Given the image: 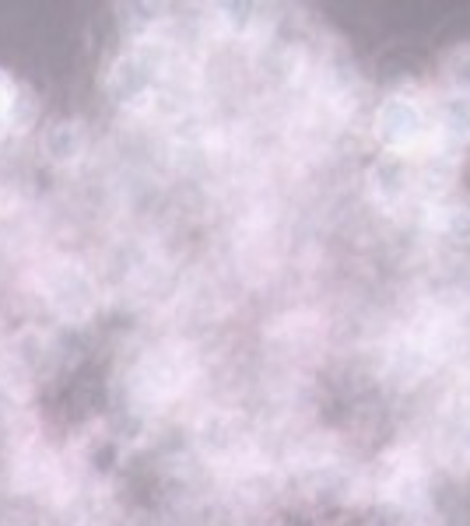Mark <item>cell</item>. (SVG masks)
Segmentation results:
<instances>
[{
	"label": "cell",
	"mask_w": 470,
	"mask_h": 526,
	"mask_svg": "<svg viewBox=\"0 0 470 526\" xmlns=\"http://www.w3.org/2000/svg\"><path fill=\"white\" fill-rule=\"evenodd\" d=\"M379 526H432V456L418 442H397L376 470Z\"/></svg>",
	"instance_id": "cell-1"
},
{
	"label": "cell",
	"mask_w": 470,
	"mask_h": 526,
	"mask_svg": "<svg viewBox=\"0 0 470 526\" xmlns=\"http://www.w3.org/2000/svg\"><path fill=\"white\" fill-rule=\"evenodd\" d=\"M453 190L446 165L421 162V158H393L386 155L372 169V193L379 207L390 214H407L418 221L435 200H442Z\"/></svg>",
	"instance_id": "cell-2"
},
{
	"label": "cell",
	"mask_w": 470,
	"mask_h": 526,
	"mask_svg": "<svg viewBox=\"0 0 470 526\" xmlns=\"http://www.w3.org/2000/svg\"><path fill=\"white\" fill-rule=\"evenodd\" d=\"M425 246L432 249L439 271H470V197L449 190L418 218Z\"/></svg>",
	"instance_id": "cell-3"
},
{
	"label": "cell",
	"mask_w": 470,
	"mask_h": 526,
	"mask_svg": "<svg viewBox=\"0 0 470 526\" xmlns=\"http://www.w3.org/2000/svg\"><path fill=\"white\" fill-rule=\"evenodd\" d=\"M439 78H442V92L470 99V43L453 46V50L442 57Z\"/></svg>",
	"instance_id": "cell-4"
},
{
	"label": "cell",
	"mask_w": 470,
	"mask_h": 526,
	"mask_svg": "<svg viewBox=\"0 0 470 526\" xmlns=\"http://www.w3.org/2000/svg\"><path fill=\"white\" fill-rule=\"evenodd\" d=\"M81 148H85V134H81V127H74V123H57V127H50V134H46V155H50L53 162H71V158L81 155Z\"/></svg>",
	"instance_id": "cell-5"
},
{
	"label": "cell",
	"mask_w": 470,
	"mask_h": 526,
	"mask_svg": "<svg viewBox=\"0 0 470 526\" xmlns=\"http://www.w3.org/2000/svg\"><path fill=\"white\" fill-rule=\"evenodd\" d=\"M32 120H36V99H32V92L29 88H22V95H18V102H15V109H11V116H8V130H29L32 127Z\"/></svg>",
	"instance_id": "cell-6"
},
{
	"label": "cell",
	"mask_w": 470,
	"mask_h": 526,
	"mask_svg": "<svg viewBox=\"0 0 470 526\" xmlns=\"http://www.w3.org/2000/svg\"><path fill=\"white\" fill-rule=\"evenodd\" d=\"M18 95H22V85H18V81L11 78L4 67H0V120H4V123H8V116H11V109H15Z\"/></svg>",
	"instance_id": "cell-7"
}]
</instances>
